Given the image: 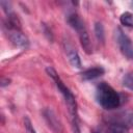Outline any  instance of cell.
I'll use <instances>...</instances> for the list:
<instances>
[{"mask_svg": "<svg viewBox=\"0 0 133 133\" xmlns=\"http://www.w3.org/2000/svg\"><path fill=\"white\" fill-rule=\"evenodd\" d=\"M123 84L130 90H133V72L127 73L123 78Z\"/></svg>", "mask_w": 133, "mask_h": 133, "instance_id": "12", "label": "cell"}, {"mask_svg": "<svg viewBox=\"0 0 133 133\" xmlns=\"http://www.w3.org/2000/svg\"><path fill=\"white\" fill-rule=\"evenodd\" d=\"M95 32H96V36L100 42H104V28L102 26L101 23H96L95 25Z\"/></svg>", "mask_w": 133, "mask_h": 133, "instance_id": "13", "label": "cell"}, {"mask_svg": "<svg viewBox=\"0 0 133 133\" xmlns=\"http://www.w3.org/2000/svg\"><path fill=\"white\" fill-rule=\"evenodd\" d=\"M109 121L111 124H117V125L124 126L128 129L133 128V111H131V110L121 111L114 115H111Z\"/></svg>", "mask_w": 133, "mask_h": 133, "instance_id": "6", "label": "cell"}, {"mask_svg": "<svg viewBox=\"0 0 133 133\" xmlns=\"http://www.w3.org/2000/svg\"><path fill=\"white\" fill-rule=\"evenodd\" d=\"M94 133H99V132H94Z\"/></svg>", "mask_w": 133, "mask_h": 133, "instance_id": "15", "label": "cell"}, {"mask_svg": "<svg viewBox=\"0 0 133 133\" xmlns=\"http://www.w3.org/2000/svg\"><path fill=\"white\" fill-rule=\"evenodd\" d=\"M48 75L54 80L58 90L61 92V95L63 96L64 98V101L68 105V108H69V111L73 117V122H77V103H76V99L74 97V95L72 94V91L69 89V87H66L64 85V83L62 82V80L60 79V77L58 76V74L56 73V71L51 68V66H48L46 69Z\"/></svg>", "mask_w": 133, "mask_h": 133, "instance_id": "2", "label": "cell"}, {"mask_svg": "<svg viewBox=\"0 0 133 133\" xmlns=\"http://www.w3.org/2000/svg\"><path fill=\"white\" fill-rule=\"evenodd\" d=\"M121 23L126 26V27H133V14L126 11L124 14H122L121 18H119Z\"/></svg>", "mask_w": 133, "mask_h": 133, "instance_id": "11", "label": "cell"}, {"mask_svg": "<svg viewBox=\"0 0 133 133\" xmlns=\"http://www.w3.org/2000/svg\"><path fill=\"white\" fill-rule=\"evenodd\" d=\"M25 127H26V129L28 130L29 133H36L35 130L32 128V126H31V122H30V119H29L28 117H25Z\"/></svg>", "mask_w": 133, "mask_h": 133, "instance_id": "14", "label": "cell"}, {"mask_svg": "<svg viewBox=\"0 0 133 133\" xmlns=\"http://www.w3.org/2000/svg\"><path fill=\"white\" fill-rule=\"evenodd\" d=\"M115 37L118 48L123 53V55L128 59H133V43L131 38L127 34H125L123 30L119 28L116 29L115 31Z\"/></svg>", "mask_w": 133, "mask_h": 133, "instance_id": "5", "label": "cell"}, {"mask_svg": "<svg viewBox=\"0 0 133 133\" xmlns=\"http://www.w3.org/2000/svg\"><path fill=\"white\" fill-rule=\"evenodd\" d=\"M5 33L9 41L17 47L26 49L29 46V41L26 35L23 34V32L20 30V28L10 26L8 24L5 25Z\"/></svg>", "mask_w": 133, "mask_h": 133, "instance_id": "4", "label": "cell"}, {"mask_svg": "<svg viewBox=\"0 0 133 133\" xmlns=\"http://www.w3.org/2000/svg\"><path fill=\"white\" fill-rule=\"evenodd\" d=\"M44 117L48 124V126L56 133H60L62 131V125L56 114L51 109H45L44 110Z\"/></svg>", "mask_w": 133, "mask_h": 133, "instance_id": "7", "label": "cell"}, {"mask_svg": "<svg viewBox=\"0 0 133 133\" xmlns=\"http://www.w3.org/2000/svg\"><path fill=\"white\" fill-rule=\"evenodd\" d=\"M68 22L77 31L80 43H81V46L83 47L84 51L88 54L91 53L92 46H91V43H90V39H89V36H88V33H87L86 27L84 25V22L81 20V18L77 14H71L68 17Z\"/></svg>", "mask_w": 133, "mask_h": 133, "instance_id": "3", "label": "cell"}, {"mask_svg": "<svg viewBox=\"0 0 133 133\" xmlns=\"http://www.w3.org/2000/svg\"><path fill=\"white\" fill-rule=\"evenodd\" d=\"M64 50H65V54H66V57H68L70 63L75 68H81V60H80V57H79L76 49L72 45L65 44Z\"/></svg>", "mask_w": 133, "mask_h": 133, "instance_id": "8", "label": "cell"}, {"mask_svg": "<svg viewBox=\"0 0 133 133\" xmlns=\"http://www.w3.org/2000/svg\"><path fill=\"white\" fill-rule=\"evenodd\" d=\"M104 72L105 71L102 66L90 68V69H87L86 71H84L82 73V78L84 80H92V79H96V78L100 77L101 75H103Z\"/></svg>", "mask_w": 133, "mask_h": 133, "instance_id": "9", "label": "cell"}, {"mask_svg": "<svg viewBox=\"0 0 133 133\" xmlns=\"http://www.w3.org/2000/svg\"><path fill=\"white\" fill-rule=\"evenodd\" d=\"M96 99L98 103L107 110H112L121 105L118 92L106 82H101L96 89Z\"/></svg>", "mask_w": 133, "mask_h": 133, "instance_id": "1", "label": "cell"}, {"mask_svg": "<svg viewBox=\"0 0 133 133\" xmlns=\"http://www.w3.org/2000/svg\"><path fill=\"white\" fill-rule=\"evenodd\" d=\"M106 133H129V130L124 126L117 124H110L106 129Z\"/></svg>", "mask_w": 133, "mask_h": 133, "instance_id": "10", "label": "cell"}]
</instances>
